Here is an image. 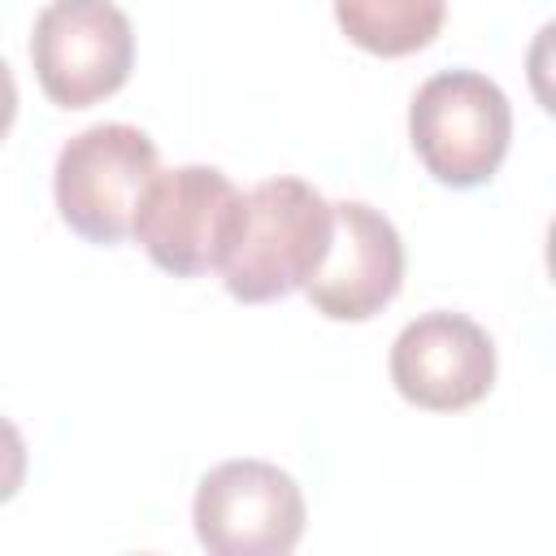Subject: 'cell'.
<instances>
[{
    "label": "cell",
    "instance_id": "cell-6",
    "mask_svg": "<svg viewBox=\"0 0 556 556\" xmlns=\"http://www.w3.org/2000/svg\"><path fill=\"white\" fill-rule=\"evenodd\" d=\"M191 521L213 556H287L304 534V495L269 460H222L200 478Z\"/></svg>",
    "mask_w": 556,
    "mask_h": 556
},
{
    "label": "cell",
    "instance_id": "cell-11",
    "mask_svg": "<svg viewBox=\"0 0 556 556\" xmlns=\"http://www.w3.org/2000/svg\"><path fill=\"white\" fill-rule=\"evenodd\" d=\"M13 117H17V83H13V70L0 61V139L9 135Z\"/></svg>",
    "mask_w": 556,
    "mask_h": 556
},
{
    "label": "cell",
    "instance_id": "cell-2",
    "mask_svg": "<svg viewBox=\"0 0 556 556\" xmlns=\"http://www.w3.org/2000/svg\"><path fill=\"white\" fill-rule=\"evenodd\" d=\"M408 139L434 182L482 187L513 139L508 96L478 70H443L417 87L408 104Z\"/></svg>",
    "mask_w": 556,
    "mask_h": 556
},
{
    "label": "cell",
    "instance_id": "cell-7",
    "mask_svg": "<svg viewBox=\"0 0 556 556\" xmlns=\"http://www.w3.org/2000/svg\"><path fill=\"white\" fill-rule=\"evenodd\" d=\"M404 282V243L391 217L365 200L330 204V243L304 282L308 304L330 321H365L382 313Z\"/></svg>",
    "mask_w": 556,
    "mask_h": 556
},
{
    "label": "cell",
    "instance_id": "cell-10",
    "mask_svg": "<svg viewBox=\"0 0 556 556\" xmlns=\"http://www.w3.org/2000/svg\"><path fill=\"white\" fill-rule=\"evenodd\" d=\"M26 439H22V430L9 421V417H0V504L4 500H13L17 495V486L26 482Z\"/></svg>",
    "mask_w": 556,
    "mask_h": 556
},
{
    "label": "cell",
    "instance_id": "cell-3",
    "mask_svg": "<svg viewBox=\"0 0 556 556\" xmlns=\"http://www.w3.org/2000/svg\"><path fill=\"white\" fill-rule=\"evenodd\" d=\"M156 143L130 122H96L65 139L52 169L61 222L87 243H122L130 235L139 195L156 174Z\"/></svg>",
    "mask_w": 556,
    "mask_h": 556
},
{
    "label": "cell",
    "instance_id": "cell-5",
    "mask_svg": "<svg viewBox=\"0 0 556 556\" xmlns=\"http://www.w3.org/2000/svg\"><path fill=\"white\" fill-rule=\"evenodd\" d=\"M239 200V187L217 165L156 169L139 195L130 235L165 274L195 278L222 265Z\"/></svg>",
    "mask_w": 556,
    "mask_h": 556
},
{
    "label": "cell",
    "instance_id": "cell-8",
    "mask_svg": "<svg viewBox=\"0 0 556 556\" xmlns=\"http://www.w3.org/2000/svg\"><path fill=\"white\" fill-rule=\"evenodd\" d=\"M391 382L417 408H469L495 382V343L465 313H421L391 343Z\"/></svg>",
    "mask_w": 556,
    "mask_h": 556
},
{
    "label": "cell",
    "instance_id": "cell-1",
    "mask_svg": "<svg viewBox=\"0 0 556 556\" xmlns=\"http://www.w3.org/2000/svg\"><path fill=\"white\" fill-rule=\"evenodd\" d=\"M330 243V200L291 174L256 182L235 213L222 282L243 304H269L308 282Z\"/></svg>",
    "mask_w": 556,
    "mask_h": 556
},
{
    "label": "cell",
    "instance_id": "cell-4",
    "mask_svg": "<svg viewBox=\"0 0 556 556\" xmlns=\"http://www.w3.org/2000/svg\"><path fill=\"white\" fill-rule=\"evenodd\" d=\"M30 65L52 104L87 109L130 78V17L113 0H48L30 30Z\"/></svg>",
    "mask_w": 556,
    "mask_h": 556
},
{
    "label": "cell",
    "instance_id": "cell-9",
    "mask_svg": "<svg viewBox=\"0 0 556 556\" xmlns=\"http://www.w3.org/2000/svg\"><path fill=\"white\" fill-rule=\"evenodd\" d=\"M447 0H334L343 35L374 56H408L443 26Z\"/></svg>",
    "mask_w": 556,
    "mask_h": 556
}]
</instances>
